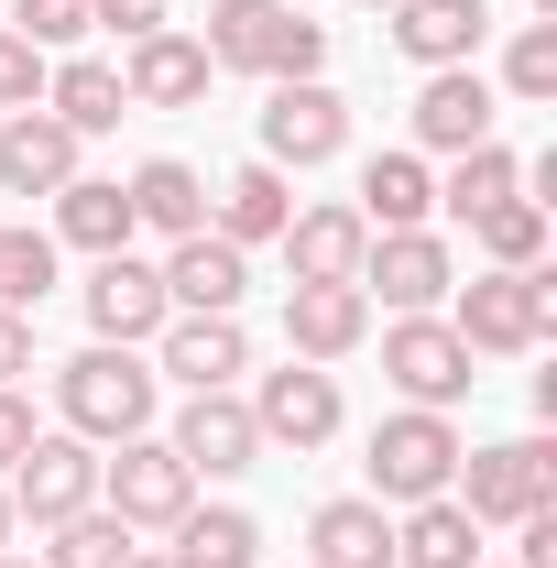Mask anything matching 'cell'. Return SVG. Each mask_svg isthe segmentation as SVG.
<instances>
[{"mask_svg": "<svg viewBox=\"0 0 557 568\" xmlns=\"http://www.w3.org/2000/svg\"><path fill=\"white\" fill-rule=\"evenodd\" d=\"M492 197H525V153L492 132V142H470V153H448V175H437V209L448 219H482Z\"/></svg>", "mask_w": 557, "mask_h": 568, "instance_id": "f546056e", "label": "cell"}, {"mask_svg": "<svg viewBox=\"0 0 557 568\" xmlns=\"http://www.w3.org/2000/svg\"><path fill=\"white\" fill-rule=\"evenodd\" d=\"M361 11H394V0H361Z\"/></svg>", "mask_w": 557, "mask_h": 568, "instance_id": "7bdbcfd3", "label": "cell"}, {"mask_svg": "<svg viewBox=\"0 0 557 568\" xmlns=\"http://www.w3.org/2000/svg\"><path fill=\"white\" fill-rule=\"evenodd\" d=\"M459 230L492 252V274H536V263H547V197H492V209L459 219Z\"/></svg>", "mask_w": 557, "mask_h": 568, "instance_id": "4dcf8cb0", "label": "cell"}, {"mask_svg": "<svg viewBox=\"0 0 557 568\" xmlns=\"http://www.w3.org/2000/svg\"><path fill=\"white\" fill-rule=\"evenodd\" d=\"M11 33H22V44H44V55H77L88 0H11Z\"/></svg>", "mask_w": 557, "mask_h": 568, "instance_id": "e575fe53", "label": "cell"}, {"mask_svg": "<svg viewBox=\"0 0 557 568\" xmlns=\"http://www.w3.org/2000/svg\"><path fill=\"white\" fill-rule=\"evenodd\" d=\"M121 568H164V558H153V547H132V558H121Z\"/></svg>", "mask_w": 557, "mask_h": 568, "instance_id": "60d3db41", "label": "cell"}, {"mask_svg": "<svg viewBox=\"0 0 557 568\" xmlns=\"http://www.w3.org/2000/svg\"><path fill=\"white\" fill-rule=\"evenodd\" d=\"M503 99H525V110L557 99V22H525V33L503 44Z\"/></svg>", "mask_w": 557, "mask_h": 568, "instance_id": "836d02e7", "label": "cell"}, {"mask_svg": "<svg viewBox=\"0 0 557 568\" xmlns=\"http://www.w3.org/2000/svg\"><path fill=\"white\" fill-rule=\"evenodd\" d=\"M340 153H350V99L328 77H284L274 99H263V164L317 175V164H340Z\"/></svg>", "mask_w": 557, "mask_h": 568, "instance_id": "ba28073f", "label": "cell"}, {"mask_svg": "<svg viewBox=\"0 0 557 568\" xmlns=\"http://www.w3.org/2000/svg\"><path fill=\"white\" fill-rule=\"evenodd\" d=\"M153 372L186 383V394H241L252 328H241V317H164V328H153Z\"/></svg>", "mask_w": 557, "mask_h": 568, "instance_id": "2e32d148", "label": "cell"}, {"mask_svg": "<svg viewBox=\"0 0 557 568\" xmlns=\"http://www.w3.org/2000/svg\"><path fill=\"white\" fill-rule=\"evenodd\" d=\"M44 67H55V55L22 44V33L0 22V110H44Z\"/></svg>", "mask_w": 557, "mask_h": 568, "instance_id": "d590c367", "label": "cell"}, {"mask_svg": "<svg viewBox=\"0 0 557 568\" xmlns=\"http://www.w3.org/2000/svg\"><path fill=\"white\" fill-rule=\"evenodd\" d=\"M99 503H110L132 536H164V525L198 503V470L164 448V426H142V437H121V448L99 459Z\"/></svg>", "mask_w": 557, "mask_h": 568, "instance_id": "8992f818", "label": "cell"}, {"mask_svg": "<svg viewBox=\"0 0 557 568\" xmlns=\"http://www.w3.org/2000/svg\"><path fill=\"white\" fill-rule=\"evenodd\" d=\"M55 416H67V437H88V448L142 437V426L164 416V372H153V351H110V339H88L77 361H55Z\"/></svg>", "mask_w": 557, "mask_h": 568, "instance_id": "6da1fadb", "label": "cell"}, {"mask_svg": "<svg viewBox=\"0 0 557 568\" xmlns=\"http://www.w3.org/2000/svg\"><path fill=\"white\" fill-rule=\"evenodd\" d=\"M77 306H88V339H110V351H153V328L175 317L164 306V274L142 252H99L88 284H77Z\"/></svg>", "mask_w": 557, "mask_h": 568, "instance_id": "30bf717a", "label": "cell"}, {"mask_svg": "<svg viewBox=\"0 0 557 568\" xmlns=\"http://www.w3.org/2000/svg\"><path fill=\"white\" fill-rule=\"evenodd\" d=\"M44 110H55L77 142H99V132L132 121V99H121V67H110V55H55V67H44Z\"/></svg>", "mask_w": 557, "mask_h": 568, "instance_id": "cb8c5ba5", "label": "cell"}, {"mask_svg": "<svg viewBox=\"0 0 557 568\" xmlns=\"http://www.w3.org/2000/svg\"><path fill=\"white\" fill-rule=\"evenodd\" d=\"M448 295H459V306H448V328H459L470 351H492V361L547 351V328H557L547 263H536V274H470V284H448Z\"/></svg>", "mask_w": 557, "mask_h": 568, "instance_id": "277c9868", "label": "cell"}, {"mask_svg": "<svg viewBox=\"0 0 557 568\" xmlns=\"http://www.w3.org/2000/svg\"><path fill=\"white\" fill-rule=\"evenodd\" d=\"M55 274H67V252H55V230H0V306H44L55 295Z\"/></svg>", "mask_w": 557, "mask_h": 568, "instance_id": "1f68e13d", "label": "cell"}, {"mask_svg": "<svg viewBox=\"0 0 557 568\" xmlns=\"http://www.w3.org/2000/svg\"><path fill=\"white\" fill-rule=\"evenodd\" d=\"M0 493H11L22 525H67V514L99 503V448H88V437H33V448L11 459V481H0Z\"/></svg>", "mask_w": 557, "mask_h": 568, "instance_id": "4fadbf2b", "label": "cell"}, {"mask_svg": "<svg viewBox=\"0 0 557 568\" xmlns=\"http://www.w3.org/2000/svg\"><path fill=\"white\" fill-rule=\"evenodd\" d=\"M0 568H33V558H22V547H0Z\"/></svg>", "mask_w": 557, "mask_h": 568, "instance_id": "b9f144b4", "label": "cell"}, {"mask_svg": "<svg viewBox=\"0 0 557 568\" xmlns=\"http://www.w3.org/2000/svg\"><path fill=\"white\" fill-rule=\"evenodd\" d=\"M536 11H557V0H536Z\"/></svg>", "mask_w": 557, "mask_h": 568, "instance_id": "ee69618b", "label": "cell"}, {"mask_svg": "<svg viewBox=\"0 0 557 568\" xmlns=\"http://www.w3.org/2000/svg\"><path fill=\"white\" fill-rule=\"evenodd\" d=\"M383 33H394V55L405 67H482V44H492V0H394L383 11Z\"/></svg>", "mask_w": 557, "mask_h": 568, "instance_id": "e0dca14e", "label": "cell"}, {"mask_svg": "<svg viewBox=\"0 0 557 568\" xmlns=\"http://www.w3.org/2000/svg\"><path fill=\"white\" fill-rule=\"evenodd\" d=\"M198 44H209V67H219V77H263V88L328 67V22H306L295 0H209Z\"/></svg>", "mask_w": 557, "mask_h": 568, "instance_id": "7a4b0ae2", "label": "cell"}, {"mask_svg": "<svg viewBox=\"0 0 557 568\" xmlns=\"http://www.w3.org/2000/svg\"><path fill=\"white\" fill-rule=\"evenodd\" d=\"M55 547H44V568H121L132 558V525L110 514V503H88V514H67V525H44Z\"/></svg>", "mask_w": 557, "mask_h": 568, "instance_id": "d6a6232c", "label": "cell"}, {"mask_svg": "<svg viewBox=\"0 0 557 568\" xmlns=\"http://www.w3.org/2000/svg\"><path fill=\"white\" fill-rule=\"evenodd\" d=\"M77 153H88V142H77L55 110H11V121H0V186H11V197H55V186L88 175Z\"/></svg>", "mask_w": 557, "mask_h": 568, "instance_id": "44dd1931", "label": "cell"}, {"mask_svg": "<svg viewBox=\"0 0 557 568\" xmlns=\"http://www.w3.org/2000/svg\"><path fill=\"white\" fill-rule=\"evenodd\" d=\"M459 514L470 525H525L557 503V448L547 437H492V448H459Z\"/></svg>", "mask_w": 557, "mask_h": 568, "instance_id": "5b68a950", "label": "cell"}, {"mask_svg": "<svg viewBox=\"0 0 557 568\" xmlns=\"http://www.w3.org/2000/svg\"><path fill=\"white\" fill-rule=\"evenodd\" d=\"M284 219H295V175L252 153V164H241V175L219 186V219H209V230H219V241H241V252H252V241H284Z\"/></svg>", "mask_w": 557, "mask_h": 568, "instance_id": "4316f807", "label": "cell"}, {"mask_svg": "<svg viewBox=\"0 0 557 568\" xmlns=\"http://www.w3.org/2000/svg\"><path fill=\"white\" fill-rule=\"evenodd\" d=\"M33 437H44V426H33V394H22V383H0V481H11V459H22Z\"/></svg>", "mask_w": 557, "mask_h": 568, "instance_id": "74e56055", "label": "cell"}, {"mask_svg": "<svg viewBox=\"0 0 557 568\" xmlns=\"http://www.w3.org/2000/svg\"><path fill=\"white\" fill-rule=\"evenodd\" d=\"M241 405H252V426H263V448H295V459H306V448H328L340 416H350L328 361H284V372H263Z\"/></svg>", "mask_w": 557, "mask_h": 568, "instance_id": "9c48e42d", "label": "cell"}, {"mask_svg": "<svg viewBox=\"0 0 557 568\" xmlns=\"http://www.w3.org/2000/svg\"><path fill=\"white\" fill-rule=\"evenodd\" d=\"M22 372H44V361H33V317L0 306V383H22Z\"/></svg>", "mask_w": 557, "mask_h": 568, "instance_id": "f35d334b", "label": "cell"}, {"mask_svg": "<svg viewBox=\"0 0 557 568\" xmlns=\"http://www.w3.org/2000/svg\"><path fill=\"white\" fill-rule=\"evenodd\" d=\"M164 536H175L164 568H263V525H252L241 503H186Z\"/></svg>", "mask_w": 557, "mask_h": 568, "instance_id": "d4e9b609", "label": "cell"}, {"mask_svg": "<svg viewBox=\"0 0 557 568\" xmlns=\"http://www.w3.org/2000/svg\"><path fill=\"white\" fill-rule=\"evenodd\" d=\"M164 448L198 470V481H241V470H263V426L241 394H186L175 426H164Z\"/></svg>", "mask_w": 557, "mask_h": 568, "instance_id": "7c38bea8", "label": "cell"}, {"mask_svg": "<svg viewBox=\"0 0 557 568\" xmlns=\"http://www.w3.org/2000/svg\"><path fill=\"white\" fill-rule=\"evenodd\" d=\"M394 568H482V525L459 514V493L405 503V525H394Z\"/></svg>", "mask_w": 557, "mask_h": 568, "instance_id": "83f0119b", "label": "cell"}, {"mask_svg": "<svg viewBox=\"0 0 557 568\" xmlns=\"http://www.w3.org/2000/svg\"><path fill=\"white\" fill-rule=\"evenodd\" d=\"M361 252H372V219L350 209V197L284 219V274L295 284H361Z\"/></svg>", "mask_w": 557, "mask_h": 568, "instance_id": "ffe728a7", "label": "cell"}, {"mask_svg": "<svg viewBox=\"0 0 557 568\" xmlns=\"http://www.w3.org/2000/svg\"><path fill=\"white\" fill-rule=\"evenodd\" d=\"M164 22H175V0H88V33H121V44L164 33Z\"/></svg>", "mask_w": 557, "mask_h": 568, "instance_id": "8d00e7d4", "label": "cell"}, {"mask_svg": "<svg viewBox=\"0 0 557 568\" xmlns=\"http://www.w3.org/2000/svg\"><path fill=\"white\" fill-rule=\"evenodd\" d=\"M350 209L372 219V230H426V209H437V175H426V153H372Z\"/></svg>", "mask_w": 557, "mask_h": 568, "instance_id": "f1b7e54d", "label": "cell"}, {"mask_svg": "<svg viewBox=\"0 0 557 568\" xmlns=\"http://www.w3.org/2000/svg\"><path fill=\"white\" fill-rule=\"evenodd\" d=\"M306 568H394V514L372 493H328L306 514Z\"/></svg>", "mask_w": 557, "mask_h": 568, "instance_id": "7402d4cb", "label": "cell"}, {"mask_svg": "<svg viewBox=\"0 0 557 568\" xmlns=\"http://www.w3.org/2000/svg\"><path fill=\"white\" fill-rule=\"evenodd\" d=\"M0 547H22V514H11V493H0Z\"/></svg>", "mask_w": 557, "mask_h": 568, "instance_id": "ab89813d", "label": "cell"}, {"mask_svg": "<svg viewBox=\"0 0 557 568\" xmlns=\"http://www.w3.org/2000/svg\"><path fill=\"white\" fill-rule=\"evenodd\" d=\"M55 252H132V197H121V175H77L55 186Z\"/></svg>", "mask_w": 557, "mask_h": 568, "instance_id": "484cf974", "label": "cell"}, {"mask_svg": "<svg viewBox=\"0 0 557 568\" xmlns=\"http://www.w3.org/2000/svg\"><path fill=\"white\" fill-rule=\"evenodd\" d=\"M405 121H416V153H470V142H492V121H503V88H492L482 67H426Z\"/></svg>", "mask_w": 557, "mask_h": 568, "instance_id": "5bb4252c", "label": "cell"}, {"mask_svg": "<svg viewBox=\"0 0 557 568\" xmlns=\"http://www.w3.org/2000/svg\"><path fill=\"white\" fill-rule=\"evenodd\" d=\"M121 197H132V230H153V241H186V230H209V175H198L186 153H142Z\"/></svg>", "mask_w": 557, "mask_h": 568, "instance_id": "603a6c76", "label": "cell"}, {"mask_svg": "<svg viewBox=\"0 0 557 568\" xmlns=\"http://www.w3.org/2000/svg\"><path fill=\"white\" fill-rule=\"evenodd\" d=\"M448 284H459V263H448L437 230H372V252H361V295H383L394 317H437Z\"/></svg>", "mask_w": 557, "mask_h": 568, "instance_id": "8fae6325", "label": "cell"}, {"mask_svg": "<svg viewBox=\"0 0 557 568\" xmlns=\"http://www.w3.org/2000/svg\"><path fill=\"white\" fill-rule=\"evenodd\" d=\"M459 426L426 416V405H394V416L361 437V481H372V503H437L448 481H459Z\"/></svg>", "mask_w": 557, "mask_h": 568, "instance_id": "3957f363", "label": "cell"}, {"mask_svg": "<svg viewBox=\"0 0 557 568\" xmlns=\"http://www.w3.org/2000/svg\"><path fill=\"white\" fill-rule=\"evenodd\" d=\"M361 339H372L361 284H284V361H350Z\"/></svg>", "mask_w": 557, "mask_h": 568, "instance_id": "d6986e66", "label": "cell"}, {"mask_svg": "<svg viewBox=\"0 0 557 568\" xmlns=\"http://www.w3.org/2000/svg\"><path fill=\"white\" fill-rule=\"evenodd\" d=\"M470 361H482V351H470L448 317H394V328H383V383H394L405 405H426V416H448V405L482 383Z\"/></svg>", "mask_w": 557, "mask_h": 568, "instance_id": "52a82bcc", "label": "cell"}, {"mask_svg": "<svg viewBox=\"0 0 557 568\" xmlns=\"http://www.w3.org/2000/svg\"><path fill=\"white\" fill-rule=\"evenodd\" d=\"M482 568H492V558H482Z\"/></svg>", "mask_w": 557, "mask_h": 568, "instance_id": "f6af8a7d", "label": "cell"}, {"mask_svg": "<svg viewBox=\"0 0 557 568\" xmlns=\"http://www.w3.org/2000/svg\"><path fill=\"white\" fill-rule=\"evenodd\" d=\"M153 274H164V306H175V317H241V295H252V252L219 241V230H186Z\"/></svg>", "mask_w": 557, "mask_h": 568, "instance_id": "9a60e30c", "label": "cell"}, {"mask_svg": "<svg viewBox=\"0 0 557 568\" xmlns=\"http://www.w3.org/2000/svg\"><path fill=\"white\" fill-rule=\"evenodd\" d=\"M209 44L186 33V22H164V33H132V55H121V99L132 110H198L209 99Z\"/></svg>", "mask_w": 557, "mask_h": 568, "instance_id": "ac0fdd59", "label": "cell"}]
</instances>
